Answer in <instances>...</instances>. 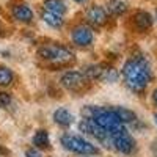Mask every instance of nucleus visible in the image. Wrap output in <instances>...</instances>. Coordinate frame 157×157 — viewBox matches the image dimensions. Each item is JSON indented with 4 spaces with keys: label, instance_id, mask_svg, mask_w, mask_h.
<instances>
[{
    "label": "nucleus",
    "instance_id": "obj_23",
    "mask_svg": "<svg viewBox=\"0 0 157 157\" xmlns=\"http://www.w3.org/2000/svg\"><path fill=\"white\" fill-rule=\"evenodd\" d=\"M74 2H77V3H83V2H86V0H74Z\"/></svg>",
    "mask_w": 157,
    "mask_h": 157
},
{
    "label": "nucleus",
    "instance_id": "obj_8",
    "mask_svg": "<svg viewBox=\"0 0 157 157\" xmlns=\"http://www.w3.org/2000/svg\"><path fill=\"white\" fill-rule=\"evenodd\" d=\"M86 21L94 25V27H101L107 22V11L99 5H93L86 10Z\"/></svg>",
    "mask_w": 157,
    "mask_h": 157
},
{
    "label": "nucleus",
    "instance_id": "obj_10",
    "mask_svg": "<svg viewBox=\"0 0 157 157\" xmlns=\"http://www.w3.org/2000/svg\"><path fill=\"white\" fill-rule=\"evenodd\" d=\"M132 25L138 32H146L152 27V16L146 11H137L132 16Z\"/></svg>",
    "mask_w": 157,
    "mask_h": 157
},
{
    "label": "nucleus",
    "instance_id": "obj_17",
    "mask_svg": "<svg viewBox=\"0 0 157 157\" xmlns=\"http://www.w3.org/2000/svg\"><path fill=\"white\" fill-rule=\"evenodd\" d=\"M43 21H44L47 25H50L52 29H60L61 25H63L61 16L54 14V13H49V11H44V13H43Z\"/></svg>",
    "mask_w": 157,
    "mask_h": 157
},
{
    "label": "nucleus",
    "instance_id": "obj_1",
    "mask_svg": "<svg viewBox=\"0 0 157 157\" xmlns=\"http://www.w3.org/2000/svg\"><path fill=\"white\" fill-rule=\"evenodd\" d=\"M123 78L129 90L141 93L145 91L148 83L152 80V72L149 63L143 57H132L129 58L123 66Z\"/></svg>",
    "mask_w": 157,
    "mask_h": 157
},
{
    "label": "nucleus",
    "instance_id": "obj_16",
    "mask_svg": "<svg viewBox=\"0 0 157 157\" xmlns=\"http://www.w3.org/2000/svg\"><path fill=\"white\" fill-rule=\"evenodd\" d=\"M127 10V5L121 0H110L109 5H107V11L112 13L113 16H120V14H124Z\"/></svg>",
    "mask_w": 157,
    "mask_h": 157
},
{
    "label": "nucleus",
    "instance_id": "obj_15",
    "mask_svg": "<svg viewBox=\"0 0 157 157\" xmlns=\"http://www.w3.org/2000/svg\"><path fill=\"white\" fill-rule=\"evenodd\" d=\"M33 145L39 149H47L49 145H50V141H49V134L46 132L44 129H39L38 132L35 134L33 137Z\"/></svg>",
    "mask_w": 157,
    "mask_h": 157
},
{
    "label": "nucleus",
    "instance_id": "obj_19",
    "mask_svg": "<svg viewBox=\"0 0 157 157\" xmlns=\"http://www.w3.org/2000/svg\"><path fill=\"white\" fill-rule=\"evenodd\" d=\"M11 96L8 93H5V91H0V107H8L11 104Z\"/></svg>",
    "mask_w": 157,
    "mask_h": 157
},
{
    "label": "nucleus",
    "instance_id": "obj_14",
    "mask_svg": "<svg viewBox=\"0 0 157 157\" xmlns=\"http://www.w3.org/2000/svg\"><path fill=\"white\" fill-rule=\"evenodd\" d=\"M44 11L61 16L63 13H66V5L61 0H44Z\"/></svg>",
    "mask_w": 157,
    "mask_h": 157
},
{
    "label": "nucleus",
    "instance_id": "obj_7",
    "mask_svg": "<svg viewBox=\"0 0 157 157\" xmlns=\"http://www.w3.org/2000/svg\"><path fill=\"white\" fill-rule=\"evenodd\" d=\"M78 129H80L83 134L91 135L93 138H96V140L101 141V143H105L107 138H109V134H107L102 127H99L93 120H86V118H83V120L78 123Z\"/></svg>",
    "mask_w": 157,
    "mask_h": 157
},
{
    "label": "nucleus",
    "instance_id": "obj_13",
    "mask_svg": "<svg viewBox=\"0 0 157 157\" xmlns=\"http://www.w3.org/2000/svg\"><path fill=\"white\" fill-rule=\"evenodd\" d=\"M113 112L116 113V116L120 118V121L123 124H132L137 121V115L132 112V110H129V109H124V107H112Z\"/></svg>",
    "mask_w": 157,
    "mask_h": 157
},
{
    "label": "nucleus",
    "instance_id": "obj_11",
    "mask_svg": "<svg viewBox=\"0 0 157 157\" xmlns=\"http://www.w3.org/2000/svg\"><path fill=\"white\" fill-rule=\"evenodd\" d=\"M13 16H14L16 21L19 22H24V24H30L33 21V11L29 5L25 3H19V5H14L13 6Z\"/></svg>",
    "mask_w": 157,
    "mask_h": 157
},
{
    "label": "nucleus",
    "instance_id": "obj_6",
    "mask_svg": "<svg viewBox=\"0 0 157 157\" xmlns=\"http://www.w3.org/2000/svg\"><path fill=\"white\" fill-rule=\"evenodd\" d=\"M112 140V145L116 151H120L123 154H132L135 151V140L132 138L127 130H120V132H116L110 137Z\"/></svg>",
    "mask_w": 157,
    "mask_h": 157
},
{
    "label": "nucleus",
    "instance_id": "obj_4",
    "mask_svg": "<svg viewBox=\"0 0 157 157\" xmlns=\"http://www.w3.org/2000/svg\"><path fill=\"white\" fill-rule=\"evenodd\" d=\"M60 141H61V146L64 149H68L74 154H85V155L99 154V149L93 145V143H90L88 140L78 137V135L64 134V135H61Z\"/></svg>",
    "mask_w": 157,
    "mask_h": 157
},
{
    "label": "nucleus",
    "instance_id": "obj_24",
    "mask_svg": "<svg viewBox=\"0 0 157 157\" xmlns=\"http://www.w3.org/2000/svg\"><path fill=\"white\" fill-rule=\"evenodd\" d=\"M154 121H155V123H157V113H155V115H154Z\"/></svg>",
    "mask_w": 157,
    "mask_h": 157
},
{
    "label": "nucleus",
    "instance_id": "obj_5",
    "mask_svg": "<svg viewBox=\"0 0 157 157\" xmlns=\"http://www.w3.org/2000/svg\"><path fill=\"white\" fill-rule=\"evenodd\" d=\"M61 85L69 90V91H83L88 86V78L82 74V72H77V71H68L64 72L60 78Z\"/></svg>",
    "mask_w": 157,
    "mask_h": 157
},
{
    "label": "nucleus",
    "instance_id": "obj_20",
    "mask_svg": "<svg viewBox=\"0 0 157 157\" xmlns=\"http://www.w3.org/2000/svg\"><path fill=\"white\" fill-rule=\"evenodd\" d=\"M25 157H41V152L35 148H29L25 151Z\"/></svg>",
    "mask_w": 157,
    "mask_h": 157
},
{
    "label": "nucleus",
    "instance_id": "obj_12",
    "mask_svg": "<svg viewBox=\"0 0 157 157\" xmlns=\"http://www.w3.org/2000/svg\"><path fill=\"white\" fill-rule=\"evenodd\" d=\"M54 121H55L58 126H61V127H68V126H71V124L74 123V116H72V113H71L69 110H66V109H58V110H55V113H54Z\"/></svg>",
    "mask_w": 157,
    "mask_h": 157
},
{
    "label": "nucleus",
    "instance_id": "obj_22",
    "mask_svg": "<svg viewBox=\"0 0 157 157\" xmlns=\"http://www.w3.org/2000/svg\"><path fill=\"white\" fill-rule=\"evenodd\" d=\"M152 101H154V104H155V105H157V88L152 91Z\"/></svg>",
    "mask_w": 157,
    "mask_h": 157
},
{
    "label": "nucleus",
    "instance_id": "obj_9",
    "mask_svg": "<svg viewBox=\"0 0 157 157\" xmlns=\"http://www.w3.org/2000/svg\"><path fill=\"white\" fill-rule=\"evenodd\" d=\"M72 41L75 46H80V47H85V46H90L91 43H93V32H91V29L88 27H77L72 30Z\"/></svg>",
    "mask_w": 157,
    "mask_h": 157
},
{
    "label": "nucleus",
    "instance_id": "obj_18",
    "mask_svg": "<svg viewBox=\"0 0 157 157\" xmlns=\"http://www.w3.org/2000/svg\"><path fill=\"white\" fill-rule=\"evenodd\" d=\"M14 80V74L6 66H0V86H10Z\"/></svg>",
    "mask_w": 157,
    "mask_h": 157
},
{
    "label": "nucleus",
    "instance_id": "obj_21",
    "mask_svg": "<svg viewBox=\"0 0 157 157\" xmlns=\"http://www.w3.org/2000/svg\"><path fill=\"white\" fill-rule=\"evenodd\" d=\"M0 154H5V155H10V151L3 146H0Z\"/></svg>",
    "mask_w": 157,
    "mask_h": 157
},
{
    "label": "nucleus",
    "instance_id": "obj_2",
    "mask_svg": "<svg viewBox=\"0 0 157 157\" xmlns=\"http://www.w3.org/2000/svg\"><path fill=\"white\" fill-rule=\"evenodd\" d=\"M82 116L86 120H93L99 127H102L109 137L113 134L124 130V124L120 121V118L116 116L112 107H96V105H85L82 109Z\"/></svg>",
    "mask_w": 157,
    "mask_h": 157
},
{
    "label": "nucleus",
    "instance_id": "obj_3",
    "mask_svg": "<svg viewBox=\"0 0 157 157\" xmlns=\"http://www.w3.org/2000/svg\"><path fill=\"white\" fill-rule=\"evenodd\" d=\"M38 58L46 61L50 68H63L69 66L74 61V55L69 49L60 44H46L38 49Z\"/></svg>",
    "mask_w": 157,
    "mask_h": 157
}]
</instances>
